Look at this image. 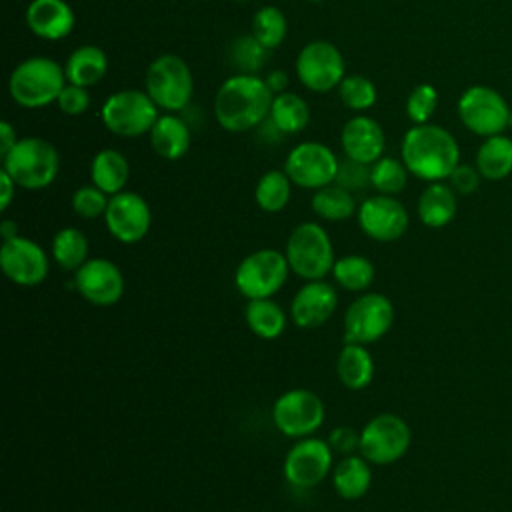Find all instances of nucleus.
Returning a JSON list of instances; mask_svg holds the SVG:
<instances>
[{
  "instance_id": "4",
  "label": "nucleus",
  "mask_w": 512,
  "mask_h": 512,
  "mask_svg": "<svg viewBox=\"0 0 512 512\" xmlns=\"http://www.w3.org/2000/svg\"><path fill=\"white\" fill-rule=\"evenodd\" d=\"M2 170L24 190H42L50 186L60 170V156L52 142L28 136L2 156Z\"/></svg>"
},
{
  "instance_id": "14",
  "label": "nucleus",
  "mask_w": 512,
  "mask_h": 512,
  "mask_svg": "<svg viewBox=\"0 0 512 512\" xmlns=\"http://www.w3.org/2000/svg\"><path fill=\"white\" fill-rule=\"evenodd\" d=\"M346 66L342 52L326 40L306 44L296 58V76L312 92H330L344 80Z\"/></svg>"
},
{
  "instance_id": "27",
  "label": "nucleus",
  "mask_w": 512,
  "mask_h": 512,
  "mask_svg": "<svg viewBox=\"0 0 512 512\" xmlns=\"http://www.w3.org/2000/svg\"><path fill=\"white\" fill-rule=\"evenodd\" d=\"M130 178L128 158L114 148H104L96 152L90 162V180L94 186L104 190L108 196L122 192Z\"/></svg>"
},
{
  "instance_id": "25",
  "label": "nucleus",
  "mask_w": 512,
  "mask_h": 512,
  "mask_svg": "<svg viewBox=\"0 0 512 512\" xmlns=\"http://www.w3.org/2000/svg\"><path fill=\"white\" fill-rule=\"evenodd\" d=\"M330 476L336 494L344 500H358L366 496L372 486V468L362 454L340 456Z\"/></svg>"
},
{
  "instance_id": "8",
  "label": "nucleus",
  "mask_w": 512,
  "mask_h": 512,
  "mask_svg": "<svg viewBox=\"0 0 512 512\" xmlns=\"http://www.w3.org/2000/svg\"><path fill=\"white\" fill-rule=\"evenodd\" d=\"M290 264L284 252L260 248L240 260L234 272V286L246 300L272 298L288 280Z\"/></svg>"
},
{
  "instance_id": "32",
  "label": "nucleus",
  "mask_w": 512,
  "mask_h": 512,
  "mask_svg": "<svg viewBox=\"0 0 512 512\" xmlns=\"http://www.w3.org/2000/svg\"><path fill=\"white\" fill-rule=\"evenodd\" d=\"M88 238L76 226L60 228L50 244L52 260L68 272H76L88 260Z\"/></svg>"
},
{
  "instance_id": "3",
  "label": "nucleus",
  "mask_w": 512,
  "mask_h": 512,
  "mask_svg": "<svg viewBox=\"0 0 512 512\" xmlns=\"http://www.w3.org/2000/svg\"><path fill=\"white\" fill-rule=\"evenodd\" d=\"M66 82L64 66L46 56H32L16 64L8 78V92L22 108H42L58 100Z\"/></svg>"
},
{
  "instance_id": "15",
  "label": "nucleus",
  "mask_w": 512,
  "mask_h": 512,
  "mask_svg": "<svg viewBox=\"0 0 512 512\" xmlns=\"http://www.w3.org/2000/svg\"><path fill=\"white\" fill-rule=\"evenodd\" d=\"M338 162L340 160L326 144L308 140L288 152L284 172L292 184L306 190H318L336 180Z\"/></svg>"
},
{
  "instance_id": "23",
  "label": "nucleus",
  "mask_w": 512,
  "mask_h": 512,
  "mask_svg": "<svg viewBox=\"0 0 512 512\" xmlns=\"http://www.w3.org/2000/svg\"><path fill=\"white\" fill-rule=\"evenodd\" d=\"M152 150L164 160H178L190 148V124L176 114H160L148 132Z\"/></svg>"
},
{
  "instance_id": "26",
  "label": "nucleus",
  "mask_w": 512,
  "mask_h": 512,
  "mask_svg": "<svg viewBox=\"0 0 512 512\" xmlns=\"http://www.w3.org/2000/svg\"><path fill=\"white\" fill-rule=\"evenodd\" d=\"M458 210L456 192L450 184L444 182H430L416 204L418 218L428 228H444L448 226Z\"/></svg>"
},
{
  "instance_id": "43",
  "label": "nucleus",
  "mask_w": 512,
  "mask_h": 512,
  "mask_svg": "<svg viewBox=\"0 0 512 512\" xmlns=\"http://www.w3.org/2000/svg\"><path fill=\"white\" fill-rule=\"evenodd\" d=\"M56 104H58V108H60L66 116H80V114H84V112L88 110V106H90L88 88L66 82V86L62 88V92H60Z\"/></svg>"
},
{
  "instance_id": "2",
  "label": "nucleus",
  "mask_w": 512,
  "mask_h": 512,
  "mask_svg": "<svg viewBox=\"0 0 512 512\" xmlns=\"http://www.w3.org/2000/svg\"><path fill=\"white\" fill-rule=\"evenodd\" d=\"M400 158L408 172L426 182L448 180L460 164L456 138L438 124H414L402 138Z\"/></svg>"
},
{
  "instance_id": "20",
  "label": "nucleus",
  "mask_w": 512,
  "mask_h": 512,
  "mask_svg": "<svg viewBox=\"0 0 512 512\" xmlns=\"http://www.w3.org/2000/svg\"><path fill=\"white\" fill-rule=\"evenodd\" d=\"M338 294L326 280H306L290 302V320L296 328L314 330L324 326L336 312Z\"/></svg>"
},
{
  "instance_id": "50",
  "label": "nucleus",
  "mask_w": 512,
  "mask_h": 512,
  "mask_svg": "<svg viewBox=\"0 0 512 512\" xmlns=\"http://www.w3.org/2000/svg\"><path fill=\"white\" fill-rule=\"evenodd\" d=\"M508 128L512 130V108H510V114H508Z\"/></svg>"
},
{
  "instance_id": "13",
  "label": "nucleus",
  "mask_w": 512,
  "mask_h": 512,
  "mask_svg": "<svg viewBox=\"0 0 512 512\" xmlns=\"http://www.w3.org/2000/svg\"><path fill=\"white\" fill-rule=\"evenodd\" d=\"M458 116L460 122L478 136H496L504 134L508 128L510 106L504 96L490 86H470L458 98Z\"/></svg>"
},
{
  "instance_id": "35",
  "label": "nucleus",
  "mask_w": 512,
  "mask_h": 512,
  "mask_svg": "<svg viewBox=\"0 0 512 512\" xmlns=\"http://www.w3.org/2000/svg\"><path fill=\"white\" fill-rule=\"evenodd\" d=\"M272 122L284 132V134H298L308 126L310 110L304 98H300L294 92H282L276 94L270 108Z\"/></svg>"
},
{
  "instance_id": "16",
  "label": "nucleus",
  "mask_w": 512,
  "mask_h": 512,
  "mask_svg": "<svg viewBox=\"0 0 512 512\" xmlns=\"http://www.w3.org/2000/svg\"><path fill=\"white\" fill-rule=\"evenodd\" d=\"M106 230L120 244H136L144 240L152 226V210L138 192L122 190L108 200L104 212Z\"/></svg>"
},
{
  "instance_id": "51",
  "label": "nucleus",
  "mask_w": 512,
  "mask_h": 512,
  "mask_svg": "<svg viewBox=\"0 0 512 512\" xmlns=\"http://www.w3.org/2000/svg\"><path fill=\"white\" fill-rule=\"evenodd\" d=\"M306 2H324V0H306Z\"/></svg>"
},
{
  "instance_id": "52",
  "label": "nucleus",
  "mask_w": 512,
  "mask_h": 512,
  "mask_svg": "<svg viewBox=\"0 0 512 512\" xmlns=\"http://www.w3.org/2000/svg\"><path fill=\"white\" fill-rule=\"evenodd\" d=\"M234 2H250V0H234Z\"/></svg>"
},
{
  "instance_id": "36",
  "label": "nucleus",
  "mask_w": 512,
  "mask_h": 512,
  "mask_svg": "<svg viewBox=\"0 0 512 512\" xmlns=\"http://www.w3.org/2000/svg\"><path fill=\"white\" fill-rule=\"evenodd\" d=\"M268 48L262 46L254 34H244V36H236L230 44H228V62L230 66L236 70V74H256L266 58H268Z\"/></svg>"
},
{
  "instance_id": "24",
  "label": "nucleus",
  "mask_w": 512,
  "mask_h": 512,
  "mask_svg": "<svg viewBox=\"0 0 512 512\" xmlns=\"http://www.w3.org/2000/svg\"><path fill=\"white\" fill-rule=\"evenodd\" d=\"M374 358L364 344L344 342L336 358V376L348 390H364L374 380Z\"/></svg>"
},
{
  "instance_id": "28",
  "label": "nucleus",
  "mask_w": 512,
  "mask_h": 512,
  "mask_svg": "<svg viewBox=\"0 0 512 512\" xmlns=\"http://www.w3.org/2000/svg\"><path fill=\"white\" fill-rule=\"evenodd\" d=\"M64 72L70 84H78L84 88L94 86L108 72V56L100 46H94V44L78 46L68 56L64 64Z\"/></svg>"
},
{
  "instance_id": "45",
  "label": "nucleus",
  "mask_w": 512,
  "mask_h": 512,
  "mask_svg": "<svg viewBox=\"0 0 512 512\" xmlns=\"http://www.w3.org/2000/svg\"><path fill=\"white\" fill-rule=\"evenodd\" d=\"M328 444L334 450V454H354V450L360 448V432H356L350 426H336L328 436Z\"/></svg>"
},
{
  "instance_id": "42",
  "label": "nucleus",
  "mask_w": 512,
  "mask_h": 512,
  "mask_svg": "<svg viewBox=\"0 0 512 512\" xmlns=\"http://www.w3.org/2000/svg\"><path fill=\"white\" fill-rule=\"evenodd\" d=\"M334 182L350 192L364 190L366 186H370V164H364V162L344 156L338 162V172H336Z\"/></svg>"
},
{
  "instance_id": "11",
  "label": "nucleus",
  "mask_w": 512,
  "mask_h": 512,
  "mask_svg": "<svg viewBox=\"0 0 512 512\" xmlns=\"http://www.w3.org/2000/svg\"><path fill=\"white\" fill-rule=\"evenodd\" d=\"M326 418L324 400L308 388H290L272 404V422L286 438L312 436Z\"/></svg>"
},
{
  "instance_id": "22",
  "label": "nucleus",
  "mask_w": 512,
  "mask_h": 512,
  "mask_svg": "<svg viewBox=\"0 0 512 512\" xmlns=\"http://www.w3.org/2000/svg\"><path fill=\"white\" fill-rule=\"evenodd\" d=\"M26 26L42 40H62L76 24L74 10L66 0H32L26 8Z\"/></svg>"
},
{
  "instance_id": "33",
  "label": "nucleus",
  "mask_w": 512,
  "mask_h": 512,
  "mask_svg": "<svg viewBox=\"0 0 512 512\" xmlns=\"http://www.w3.org/2000/svg\"><path fill=\"white\" fill-rule=\"evenodd\" d=\"M330 274L340 288L362 294L368 292V288L372 286L376 270L370 258L362 254H346L336 258Z\"/></svg>"
},
{
  "instance_id": "48",
  "label": "nucleus",
  "mask_w": 512,
  "mask_h": 512,
  "mask_svg": "<svg viewBox=\"0 0 512 512\" xmlns=\"http://www.w3.org/2000/svg\"><path fill=\"white\" fill-rule=\"evenodd\" d=\"M264 80L274 96L286 92V88H288V74L284 70H272V72H268V76Z\"/></svg>"
},
{
  "instance_id": "7",
  "label": "nucleus",
  "mask_w": 512,
  "mask_h": 512,
  "mask_svg": "<svg viewBox=\"0 0 512 512\" xmlns=\"http://www.w3.org/2000/svg\"><path fill=\"white\" fill-rule=\"evenodd\" d=\"M104 126L122 138L148 134L158 120V106L146 90H118L110 94L100 110Z\"/></svg>"
},
{
  "instance_id": "18",
  "label": "nucleus",
  "mask_w": 512,
  "mask_h": 512,
  "mask_svg": "<svg viewBox=\"0 0 512 512\" xmlns=\"http://www.w3.org/2000/svg\"><path fill=\"white\" fill-rule=\"evenodd\" d=\"M0 268L12 284L32 288L48 278L50 260L38 242L16 236L2 242Z\"/></svg>"
},
{
  "instance_id": "9",
  "label": "nucleus",
  "mask_w": 512,
  "mask_h": 512,
  "mask_svg": "<svg viewBox=\"0 0 512 512\" xmlns=\"http://www.w3.org/2000/svg\"><path fill=\"white\" fill-rule=\"evenodd\" d=\"M412 430L408 422L392 412H382L370 418L360 430L358 452L378 466L398 462L410 448Z\"/></svg>"
},
{
  "instance_id": "44",
  "label": "nucleus",
  "mask_w": 512,
  "mask_h": 512,
  "mask_svg": "<svg viewBox=\"0 0 512 512\" xmlns=\"http://www.w3.org/2000/svg\"><path fill=\"white\" fill-rule=\"evenodd\" d=\"M484 178L480 176L478 168L476 166H470V164H458L452 174L448 176V184L452 186V190L456 194H462V196H468V194H474L478 188H480V182Z\"/></svg>"
},
{
  "instance_id": "38",
  "label": "nucleus",
  "mask_w": 512,
  "mask_h": 512,
  "mask_svg": "<svg viewBox=\"0 0 512 512\" xmlns=\"http://www.w3.org/2000/svg\"><path fill=\"white\" fill-rule=\"evenodd\" d=\"M288 32V22L278 6H262L252 18V34L268 50L278 48Z\"/></svg>"
},
{
  "instance_id": "29",
  "label": "nucleus",
  "mask_w": 512,
  "mask_h": 512,
  "mask_svg": "<svg viewBox=\"0 0 512 512\" xmlns=\"http://www.w3.org/2000/svg\"><path fill=\"white\" fill-rule=\"evenodd\" d=\"M244 320L248 330L262 340H276L278 336L284 334L288 324L284 308L272 298L248 300L244 308Z\"/></svg>"
},
{
  "instance_id": "47",
  "label": "nucleus",
  "mask_w": 512,
  "mask_h": 512,
  "mask_svg": "<svg viewBox=\"0 0 512 512\" xmlns=\"http://www.w3.org/2000/svg\"><path fill=\"white\" fill-rule=\"evenodd\" d=\"M18 140H20V138L16 136V128H14L10 122L2 120V122H0V154H2V156L8 154V152L14 148V144H16Z\"/></svg>"
},
{
  "instance_id": "10",
  "label": "nucleus",
  "mask_w": 512,
  "mask_h": 512,
  "mask_svg": "<svg viewBox=\"0 0 512 512\" xmlns=\"http://www.w3.org/2000/svg\"><path fill=\"white\" fill-rule=\"evenodd\" d=\"M394 324V304L380 292H362L344 312V342L374 344L384 338Z\"/></svg>"
},
{
  "instance_id": "37",
  "label": "nucleus",
  "mask_w": 512,
  "mask_h": 512,
  "mask_svg": "<svg viewBox=\"0 0 512 512\" xmlns=\"http://www.w3.org/2000/svg\"><path fill=\"white\" fill-rule=\"evenodd\" d=\"M408 168L402 162V158L394 156H382L374 164H370V186L378 194L396 196L400 194L408 184Z\"/></svg>"
},
{
  "instance_id": "34",
  "label": "nucleus",
  "mask_w": 512,
  "mask_h": 512,
  "mask_svg": "<svg viewBox=\"0 0 512 512\" xmlns=\"http://www.w3.org/2000/svg\"><path fill=\"white\" fill-rule=\"evenodd\" d=\"M292 198V180L284 170H268L254 188V200L262 212H282Z\"/></svg>"
},
{
  "instance_id": "5",
  "label": "nucleus",
  "mask_w": 512,
  "mask_h": 512,
  "mask_svg": "<svg viewBox=\"0 0 512 512\" xmlns=\"http://www.w3.org/2000/svg\"><path fill=\"white\" fill-rule=\"evenodd\" d=\"M284 254L290 270L302 280H324L336 262L332 240L318 222H300L294 226Z\"/></svg>"
},
{
  "instance_id": "12",
  "label": "nucleus",
  "mask_w": 512,
  "mask_h": 512,
  "mask_svg": "<svg viewBox=\"0 0 512 512\" xmlns=\"http://www.w3.org/2000/svg\"><path fill=\"white\" fill-rule=\"evenodd\" d=\"M334 468V450L328 440L306 436L292 444L284 456L282 472L286 482L298 490H310L318 486Z\"/></svg>"
},
{
  "instance_id": "6",
  "label": "nucleus",
  "mask_w": 512,
  "mask_h": 512,
  "mask_svg": "<svg viewBox=\"0 0 512 512\" xmlns=\"http://www.w3.org/2000/svg\"><path fill=\"white\" fill-rule=\"evenodd\" d=\"M144 86L158 108L166 112H180L186 110L192 100L194 78L190 66L180 56L162 54L150 62Z\"/></svg>"
},
{
  "instance_id": "40",
  "label": "nucleus",
  "mask_w": 512,
  "mask_h": 512,
  "mask_svg": "<svg viewBox=\"0 0 512 512\" xmlns=\"http://www.w3.org/2000/svg\"><path fill=\"white\" fill-rule=\"evenodd\" d=\"M108 200L110 196L100 190L94 184H86L74 190L72 194V210L76 216L92 220V218H100L104 216L106 208H108Z\"/></svg>"
},
{
  "instance_id": "1",
  "label": "nucleus",
  "mask_w": 512,
  "mask_h": 512,
  "mask_svg": "<svg viewBox=\"0 0 512 512\" xmlns=\"http://www.w3.org/2000/svg\"><path fill=\"white\" fill-rule=\"evenodd\" d=\"M274 94L256 74H234L214 98V116L226 132H248L270 116Z\"/></svg>"
},
{
  "instance_id": "41",
  "label": "nucleus",
  "mask_w": 512,
  "mask_h": 512,
  "mask_svg": "<svg viewBox=\"0 0 512 512\" xmlns=\"http://www.w3.org/2000/svg\"><path fill=\"white\" fill-rule=\"evenodd\" d=\"M438 106V92L432 84H418L406 100V114L412 124H428Z\"/></svg>"
},
{
  "instance_id": "39",
  "label": "nucleus",
  "mask_w": 512,
  "mask_h": 512,
  "mask_svg": "<svg viewBox=\"0 0 512 512\" xmlns=\"http://www.w3.org/2000/svg\"><path fill=\"white\" fill-rule=\"evenodd\" d=\"M338 96L346 108L362 112L376 102V86L368 76L350 74L340 82Z\"/></svg>"
},
{
  "instance_id": "49",
  "label": "nucleus",
  "mask_w": 512,
  "mask_h": 512,
  "mask_svg": "<svg viewBox=\"0 0 512 512\" xmlns=\"http://www.w3.org/2000/svg\"><path fill=\"white\" fill-rule=\"evenodd\" d=\"M0 234H2V240H10V238H16L20 236L18 234V224L14 220H4L0 224Z\"/></svg>"
},
{
  "instance_id": "21",
  "label": "nucleus",
  "mask_w": 512,
  "mask_h": 512,
  "mask_svg": "<svg viewBox=\"0 0 512 512\" xmlns=\"http://www.w3.org/2000/svg\"><path fill=\"white\" fill-rule=\"evenodd\" d=\"M340 142L344 156L364 164H374L384 154L386 136L382 126L374 118L358 114L346 120V124L342 126Z\"/></svg>"
},
{
  "instance_id": "46",
  "label": "nucleus",
  "mask_w": 512,
  "mask_h": 512,
  "mask_svg": "<svg viewBox=\"0 0 512 512\" xmlns=\"http://www.w3.org/2000/svg\"><path fill=\"white\" fill-rule=\"evenodd\" d=\"M0 186H2V192H0V210L6 212L8 206L12 204L14 196H16V188L18 184L12 180V176L8 172H0Z\"/></svg>"
},
{
  "instance_id": "19",
  "label": "nucleus",
  "mask_w": 512,
  "mask_h": 512,
  "mask_svg": "<svg viewBox=\"0 0 512 512\" xmlns=\"http://www.w3.org/2000/svg\"><path fill=\"white\" fill-rule=\"evenodd\" d=\"M74 286L86 302L112 306L124 296L126 280L116 262L108 258H88L74 272Z\"/></svg>"
},
{
  "instance_id": "17",
  "label": "nucleus",
  "mask_w": 512,
  "mask_h": 512,
  "mask_svg": "<svg viewBox=\"0 0 512 512\" xmlns=\"http://www.w3.org/2000/svg\"><path fill=\"white\" fill-rule=\"evenodd\" d=\"M358 226L370 240L394 242L408 230L410 216L396 196L374 194L360 202L356 210Z\"/></svg>"
},
{
  "instance_id": "31",
  "label": "nucleus",
  "mask_w": 512,
  "mask_h": 512,
  "mask_svg": "<svg viewBox=\"0 0 512 512\" xmlns=\"http://www.w3.org/2000/svg\"><path fill=\"white\" fill-rule=\"evenodd\" d=\"M310 206L318 218L328 220V222H344V220L352 218L358 210L354 194L350 190L338 186L336 182L314 190Z\"/></svg>"
},
{
  "instance_id": "30",
  "label": "nucleus",
  "mask_w": 512,
  "mask_h": 512,
  "mask_svg": "<svg viewBox=\"0 0 512 512\" xmlns=\"http://www.w3.org/2000/svg\"><path fill=\"white\" fill-rule=\"evenodd\" d=\"M484 180L498 182L512 174V138L504 134L488 136L478 152L474 164Z\"/></svg>"
}]
</instances>
